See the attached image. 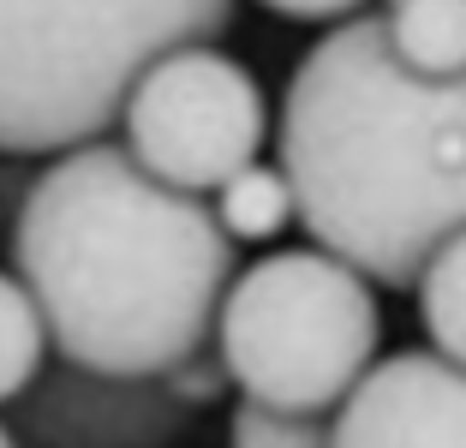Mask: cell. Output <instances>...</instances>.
Listing matches in <instances>:
<instances>
[{
	"instance_id": "1",
	"label": "cell",
	"mask_w": 466,
	"mask_h": 448,
	"mask_svg": "<svg viewBox=\"0 0 466 448\" xmlns=\"http://www.w3.org/2000/svg\"><path fill=\"white\" fill-rule=\"evenodd\" d=\"M13 263L66 371L114 382H162L192 365L239 275L216 209L167 191L108 137L30 179Z\"/></svg>"
},
{
	"instance_id": "2",
	"label": "cell",
	"mask_w": 466,
	"mask_h": 448,
	"mask_svg": "<svg viewBox=\"0 0 466 448\" xmlns=\"http://www.w3.org/2000/svg\"><path fill=\"white\" fill-rule=\"evenodd\" d=\"M281 174L317 251L377 287H419L466 233V78L425 84L395 66L383 13L323 30L281 96Z\"/></svg>"
},
{
	"instance_id": "3",
	"label": "cell",
	"mask_w": 466,
	"mask_h": 448,
	"mask_svg": "<svg viewBox=\"0 0 466 448\" xmlns=\"http://www.w3.org/2000/svg\"><path fill=\"white\" fill-rule=\"evenodd\" d=\"M233 25L221 0L167 6H0V156H72L102 144L162 55Z\"/></svg>"
},
{
	"instance_id": "4",
	"label": "cell",
	"mask_w": 466,
	"mask_h": 448,
	"mask_svg": "<svg viewBox=\"0 0 466 448\" xmlns=\"http://www.w3.org/2000/svg\"><path fill=\"white\" fill-rule=\"evenodd\" d=\"M383 311L359 270L293 245L233 275L216 317V359L239 401L323 419L377 365Z\"/></svg>"
},
{
	"instance_id": "5",
	"label": "cell",
	"mask_w": 466,
	"mask_h": 448,
	"mask_svg": "<svg viewBox=\"0 0 466 448\" xmlns=\"http://www.w3.org/2000/svg\"><path fill=\"white\" fill-rule=\"evenodd\" d=\"M126 156L167 191L204 198L221 191L233 174L258 162L269 137V102L263 84L251 78L216 42L162 55L126 96Z\"/></svg>"
},
{
	"instance_id": "6",
	"label": "cell",
	"mask_w": 466,
	"mask_h": 448,
	"mask_svg": "<svg viewBox=\"0 0 466 448\" xmlns=\"http://www.w3.org/2000/svg\"><path fill=\"white\" fill-rule=\"evenodd\" d=\"M335 448H466V371L431 347L389 353L335 407Z\"/></svg>"
},
{
	"instance_id": "7",
	"label": "cell",
	"mask_w": 466,
	"mask_h": 448,
	"mask_svg": "<svg viewBox=\"0 0 466 448\" xmlns=\"http://www.w3.org/2000/svg\"><path fill=\"white\" fill-rule=\"evenodd\" d=\"M179 419L167 382H114V377H66L42 382L25 407V436L36 448H162Z\"/></svg>"
},
{
	"instance_id": "8",
	"label": "cell",
	"mask_w": 466,
	"mask_h": 448,
	"mask_svg": "<svg viewBox=\"0 0 466 448\" xmlns=\"http://www.w3.org/2000/svg\"><path fill=\"white\" fill-rule=\"evenodd\" d=\"M383 42L400 72L425 84L466 78V0H407L383 6Z\"/></svg>"
},
{
	"instance_id": "9",
	"label": "cell",
	"mask_w": 466,
	"mask_h": 448,
	"mask_svg": "<svg viewBox=\"0 0 466 448\" xmlns=\"http://www.w3.org/2000/svg\"><path fill=\"white\" fill-rule=\"evenodd\" d=\"M209 209H216L221 233H228L233 245L275 239L288 221H299V216H293V186H288V174H281V168H269V162H251L246 174H233L228 186L216 191V204H209Z\"/></svg>"
},
{
	"instance_id": "10",
	"label": "cell",
	"mask_w": 466,
	"mask_h": 448,
	"mask_svg": "<svg viewBox=\"0 0 466 448\" xmlns=\"http://www.w3.org/2000/svg\"><path fill=\"white\" fill-rule=\"evenodd\" d=\"M419 323L431 335V353L466 371V233H454L419 275Z\"/></svg>"
},
{
	"instance_id": "11",
	"label": "cell",
	"mask_w": 466,
	"mask_h": 448,
	"mask_svg": "<svg viewBox=\"0 0 466 448\" xmlns=\"http://www.w3.org/2000/svg\"><path fill=\"white\" fill-rule=\"evenodd\" d=\"M42 359H48V329H42L36 299L25 293L18 275L0 270V407L36 389Z\"/></svg>"
},
{
	"instance_id": "12",
	"label": "cell",
	"mask_w": 466,
	"mask_h": 448,
	"mask_svg": "<svg viewBox=\"0 0 466 448\" xmlns=\"http://www.w3.org/2000/svg\"><path fill=\"white\" fill-rule=\"evenodd\" d=\"M228 448H335V431L323 419H299V412H269L239 401L228 419Z\"/></svg>"
},
{
	"instance_id": "13",
	"label": "cell",
	"mask_w": 466,
	"mask_h": 448,
	"mask_svg": "<svg viewBox=\"0 0 466 448\" xmlns=\"http://www.w3.org/2000/svg\"><path fill=\"white\" fill-rule=\"evenodd\" d=\"M269 13L288 18V25H329V30H341V25H353L365 6H353V0H275Z\"/></svg>"
},
{
	"instance_id": "14",
	"label": "cell",
	"mask_w": 466,
	"mask_h": 448,
	"mask_svg": "<svg viewBox=\"0 0 466 448\" xmlns=\"http://www.w3.org/2000/svg\"><path fill=\"white\" fill-rule=\"evenodd\" d=\"M0 448H18V436H13V431H6V424H0Z\"/></svg>"
}]
</instances>
